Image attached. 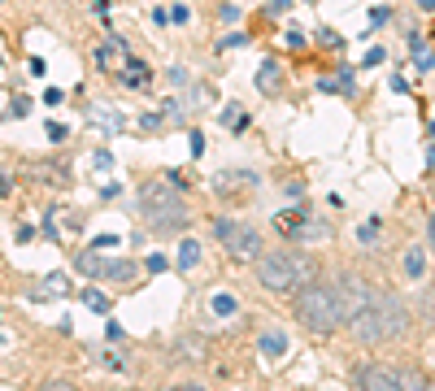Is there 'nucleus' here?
<instances>
[{"label":"nucleus","mask_w":435,"mask_h":391,"mask_svg":"<svg viewBox=\"0 0 435 391\" xmlns=\"http://www.w3.org/2000/svg\"><path fill=\"white\" fill-rule=\"evenodd\" d=\"M348 326H352V339H357V344H383V339H396L409 326V309L396 296H388V291H370L348 313Z\"/></svg>","instance_id":"f257e3e1"},{"label":"nucleus","mask_w":435,"mask_h":391,"mask_svg":"<svg viewBox=\"0 0 435 391\" xmlns=\"http://www.w3.org/2000/svg\"><path fill=\"white\" fill-rule=\"evenodd\" d=\"M348 291L344 283H300L296 291V318L309 326V331L318 335H331V331H340V326L348 322Z\"/></svg>","instance_id":"f03ea898"},{"label":"nucleus","mask_w":435,"mask_h":391,"mask_svg":"<svg viewBox=\"0 0 435 391\" xmlns=\"http://www.w3.org/2000/svg\"><path fill=\"white\" fill-rule=\"evenodd\" d=\"M139 214H144V222H148L157 235L183 231V226H187V200H183L179 183H170V178H153V183H144L139 187Z\"/></svg>","instance_id":"7ed1b4c3"},{"label":"nucleus","mask_w":435,"mask_h":391,"mask_svg":"<svg viewBox=\"0 0 435 391\" xmlns=\"http://www.w3.org/2000/svg\"><path fill=\"white\" fill-rule=\"evenodd\" d=\"M257 279H262L270 291H287V287H300L314 279V261L305 252H287V248H275L257 261Z\"/></svg>","instance_id":"20e7f679"},{"label":"nucleus","mask_w":435,"mask_h":391,"mask_svg":"<svg viewBox=\"0 0 435 391\" xmlns=\"http://www.w3.org/2000/svg\"><path fill=\"white\" fill-rule=\"evenodd\" d=\"M74 266L83 270L87 279H105V283H135V279H139V266H135V261H105V257H96L92 248L78 252Z\"/></svg>","instance_id":"39448f33"},{"label":"nucleus","mask_w":435,"mask_h":391,"mask_svg":"<svg viewBox=\"0 0 435 391\" xmlns=\"http://www.w3.org/2000/svg\"><path fill=\"white\" fill-rule=\"evenodd\" d=\"M214 235H218V243H222L231 257H257V252H262V235H257L253 226H244V222L218 218V222H214Z\"/></svg>","instance_id":"423d86ee"},{"label":"nucleus","mask_w":435,"mask_h":391,"mask_svg":"<svg viewBox=\"0 0 435 391\" xmlns=\"http://www.w3.org/2000/svg\"><path fill=\"white\" fill-rule=\"evenodd\" d=\"M357 383L361 387H375V391H396V387H409V379L400 370H388V365H366L357 370Z\"/></svg>","instance_id":"0eeeda50"},{"label":"nucleus","mask_w":435,"mask_h":391,"mask_svg":"<svg viewBox=\"0 0 435 391\" xmlns=\"http://www.w3.org/2000/svg\"><path fill=\"white\" fill-rule=\"evenodd\" d=\"M126 57H131V53H126V44L118 35H109L101 48H96V65H101L105 74H114V78H118V70L126 65Z\"/></svg>","instance_id":"6e6552de"},{"label":"nucleus","mask_w":435,"mask_h":391,"mask_svg":"<svg viewBox=\"0 0 435 391\" xmlns=\"http://www.w3.org/2000/svg\"><path fill=\"white\" fill-rule=\"evenodd\" d=\"M287 235H292L296 243H318V239L331 235V222H322V218H314V214H300V222H296Z\"/></svg>","instance_id":"1a4fd4ad"},{"label":"nucleus","mask_w":435,"mask_h":391,"mask_svg":"<svg viewBox=\"0 0 435 391\" xmlns=\"http://www.w3.org/2000/svg\"><path fill=\"white\" fill-rule=\"evenodd\" d=\"M118 78H122L126 87H148V83H153V70H148L139 57H126V65L118 70Z\"/></svg>","instance_id":"9d476101"},{"label":"nucleus","mask_w":435,"mask_h":391,"mask_svg":"<svg viewBox=\"0 0 435 391\" xmlns=\"http://www.w3.org/2000/svg\"><path fill=\"white\" fill-rule=\"evenodd\" d=\"M257 92H266V96H279V92H283V70H279V61H262V70H257Z\"/></svg>","instance_id":"9b49d317"},{"label":"nucleus","mask_w":435,"mask_h":391,"mask_svg":"<svg viewBox=\"0 0 435 391\" xmlns=\"http://www.w3.org/2000/svg\"><path fill=\"white\" fill-rule=\"evenodd\" d=\"M196 261H201V243L196 239H183L179 243V261H174V266H179L183 274H191V270H196Z\"/></svg>","instance_id":"f8f14e48"},{"label":"nucleus","mask_w":435,"mask_h":391,"mask_svg":"<svg viewBox=\"0 0 435 391\" xmlns=\"http://www.w3.org/2000/svg\"><path fill=\"white\" fill-rule=\"evenodd\" d=\"M92 122L105 126V130H122V126H126V118H122V113H114L109 105H96V109H92Z\"/></svg>","instance_id":"ddd939ff"},{"label":"nucleus","mask_w":435,"mask_h":391,"mask_svg":"<svg viewBox=\"0 0 435 391\" xmlns=\"http://www.w3.org/2000/svg\"><path fill=\"white\" fill-rule=\"evenodd\" d=\"M257 348H262L266 356H283L287 352V335L283 331H266L262 339H257Z\"/></svg>","instance_id":"4468645a"},{"label":"nucleus","mask_w":435,"mask_h":391,"mask_svg":"<svg viewBox=\"0 0 435 391\" xmlns=\"http://www.w3.org/2000/svg\"><path fill=\"white\" fill-rule=\"evenodd\" d=\"M405 274H409L413 283L427 274V252H423V248H409V252H405Z\"/></svg>","instance_id":"2eb2a0df"},{"label":"nucleus","mask_w":435,"mask_h":391,"mask_svg":"<svg viewBox=\"0 0 435 391\" xmlns=\"http://www.w3.org/2000/svg\"><path fill=\"white\" fill-rule=\"evenodd\" d=\"M248 183H257L248 170H239V174H222V178H218V191H235V187H248Z\"/></svg>","instance_id":"dca6fc26"},{"label":"nucleus","mask_w":435,"mask_h":391,"mask_svg":"<svg viewBox=\"0 0 435 391\" xmlns=\"http://www.w3.org/2000/svg\"><path fill=\"white\" fill-rule=\"evenodd\" d=\"M214 313H218V318H235V313H239V300L227 296V291H218V296H214Z\"/></svg>","instance_id":"f3484780"},{"label":"nucleus","mask_w":435,"mask_h":391,"mask_svg":"<svg viewBox=\"0 0 435 391\" xmlns=\"http://www.w3.org/2000/svg\"><path fill=\"white\" fill-rule=\"evenodd\" d=\"M322 92H352V70H340V78H322Z\"/></svg>","instance_id":"a211bd4d"},{"label":"nucleus","mask_w":435,"mask_h":391,"mask_svg":"<svg viewBox=\"0 0 435 391\" xmlns=\"http://www.w3.org/2000/svg\"><path fill=\"white\" fill-rule=\"evenodd\" d=\"M83 304H87V309H96V313H109V296H105V291H96V287H87V291H83Z\"/></svg>","instance_id":"6ab92c4d"},{"label":"nucleus","mask_w":435,"mask_h":391,"mask_svg":"<svg viewBox=\"0 0 435 391\" xmlns=\"http://www.w3.org/2000/svg\"><path fill=\"white\" fill-rule=\"evenodd\" d=\"M409 44H413V53H418V65H423V70H435V53H427V44H423V35H413Z\"/></svg>","instance_id":"aec40b11"},{"label":"nucleus","mask_w":435,"mask_h":391,"mask_svg":"<svg viewBox=\"0 0 435 391\" xmlns=\"http://www.w3.org/2000/svg\"><path fill=\"white\" fill-rule=\"evenodd\" d=\"M44 291H57V296H66V291H70V279H66V274H48V279H44Z\"/></svg>","instance_id":"412c9836"},{"label":"nucleus","mask_w":435,"mask_h":391,"mask_svg":"<svg viewBox=\"0 0 435 391\" xmlns=\"http://www.w3.org/2000/svg\"><path fill=\"white\" fill-rule=\"evenodd\" d=\"M218 122H222V126H244V118H239V105H227V109L218 113Z\"/></svg>","instance_id":"4be33fe9"},{"label":"nucleus","mask_w":435,"mask_h":391,"mask_svg":"<svg viewBox=\"0 0 435 391\" xmlns=\"http://www.w3.org/2000/svg\"><path fill=\"white\" fill-rule=\"evenodd\" d=\"M139 126H144V130H161V126H166V113H144Z\"/></svg>","instance_id":"5701e85b"},{"label":"nucleus","mask_w":435,"mask_h":391,"mask_svg":"<svg viewBox=\"0 0 435 391\" xmlns=\"http://www.w3.org/2000/svg\"><path fill=\"white\" fill-rule=\"evenodd\" d=\"M105 248H118V235H96L92 239V252H105Z\"/></svg>","instance_id":"b1692460"},{"label":"nucleus","mask_w":435,"mask_h":391,"mask_svg":"<svg viewBox=\"0 0 435 391\" xmlns=\"http://www.w3.org/2000/svg\"><path fill=\"white\" fill-rule=\"evenodd\" d=\"M9 113H13V118H26V113H31V101H26V96H18V101H13V109H9Z\"/></svg>","instance_id":"393cba45"},{"label":"nucleus","mask_w":435,"mask_h":391,"mask_svg":"<svg viewBox=\"0 0 435 391\" xmlns=\"http://www.w3.org/2000/svg\"><path fill=\"white\" fill-rule=\"evenodd\" d=\"M239 44H248V35H244V31H231V35L222 40V48H239Z\"/></svg>","instance_id":"a878e982"},{"label":"nucleus","mask_w":435,"mask_h":391,"mask_svg":"<svg viewBox=\"0 0 435 391\" xmlns=\"http://www.w3.org/2000/svg\"><path fill=\"white\" fill-rule=\"evenodd\" d=\"M375 235H379V226H375V222H370V226H361V231H357V239H361V243H375Z\"/></svg>","instance_id":"bb28decb"},{"label":"nucleus","mask_w":435,"mask_h":391,"mask_svg":"<svg viewBox=\"0 0 435 391\" xmlns=\"http://www.w3.org/2000/svg\"><path fill=\"white\" fill-rule=\"evenodd\" d=\"M166 266H170V261H166V257H161V252H153V257H148V270H153V274H161V270H166Z\"/></svg>","instance_id":"cd10ccee"},{"label":"nucleus","mask_w":435,"mask_h":391,"mask_svg":"<svg viewBox=\"0 0 435 391\" xmlns=\"http://www.w3.org/2000/svg\"><path fill=\"white\" fill-rule=\"evenodd\" d=\"M283 44H287V48H305V35H300V31H287Z\"/></svg>","instance_id":"c85d7f7f"},{"label":"nucleus","mask_w":435,"mask_h":391,"mask_svg":"<svg viewBox=\"0 0 435 391\" xmlns=\"http://www.w3.org/2000/svg\"><path fill=\"white\" fill-rule=\"evenodd\" d=\"M66 135H70V130L61 126V122H48V139H66Z\"/></svg>","instance_id":"c756f323"},{"label":"nucleus","mask_w":435,"mask_h":391,"mask_svg":"<svg viewBox=\"0 0 435 391\" xmlns=\"http://www.w3.org/2000/svg\"><path fill=\"white\" fill-rule=\"evenodd\" d=\"M205 153V135H201V130H191V157H201Z\"/></svg>","instance_id":"7c9ffc66"},{"label":"nucleus","mask_w":435,"mask_h":391,"mask_svg":"<svg viewBox=\"0 0 435 391\" xmlns=\"http://www.w3.org/2000/svg\"><path fill=\"white\" fill-rule=\"evenodd\" d=\"M318 40H322V44H327V48H340V44H344L340 35H335V31H322V35H318Z\"/></svg>","instance_id":"2f4dec72"},{"label":"nucleus","mask_w":435,"mask_h":391,"mask_svg":"<svg viewBox=\"0 0 435 391\" xmlns=\"http://www.w3.org/2000/svg\"><path fill=\"white\" fill-rule=\"evenodd\" d=\"M222 22H239V9L235 5H222Z\"/></svg>","instance_id":"473e14b6"},{"label":"nucleus","mask_w":435,"mask_h":391,"mask_svg":"<svg viewBox=\"0 0 435 391\" xmlns=\"http://www.w3.org/2000/svg\"><path fill=\"white\" fill-rule=\"evenodd\" d=\"M87 5H92V9H96V13H105V9H109V5H114V0H87Z\"/></svg>","instance_id":"72a5a7b5"},{"label":"nucleus","mask_w":435,"mask_h":391,"mask_svg":"<svg viewBox=\"0 0 435 391\" xmlns=\"http://www.w3.org/2000/svg\"><path fill=\"white\" fill-rule=\"evenodd\" d=\"M287 5H292V0H270V9H275V13H283Z\"/></svg>","instance_id":"f704fd0d"},{"label":"nucleus","mask_w":435,"mask_h":391,"mask_svg":"<svg viewBox=\"0 0 435 391\" xmlns=\"http://www.w3.org/2000/svg\"><path fill=\"white\" fill-rule=\"evenodd\" d=\"M13 191V183H9V178H0V196H9Z\"/></svg>","instance_id":"c9c22d12"},{"label":"nucleus","mask_w":435,"mask_h":391,"mask_svg":"<svg viewBox=\"0 0 435 391\" xmlns=\"http://www.w3.org/2000/svg\"><path fill=\"white\" fill-rule=\"evenodd\" d=\"M418 9H435V0H418Z\"/></svg>","instance_id":"e433bc0d"},{"label":"nucleus","mask_w":435,"mask_h":391,"mask_svg":"<svg viewBox=\"0 0 435 391\" xmlns=\"http://www.w3.org/2000/svg\"><path fill=\"white\" fill-rule=\"evenodd\" d=\"M431 243H435V214H431Z\"/></svg>","instance_id":"4c0bfd02"}]
</instances>
